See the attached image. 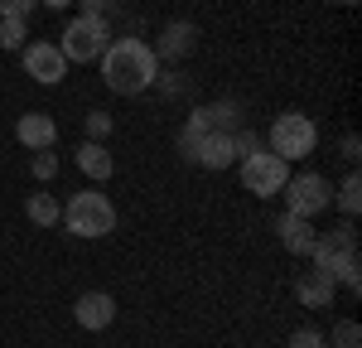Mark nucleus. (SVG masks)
Returning a JSON list of instances; mask_svg holds the SVG:
<instances>
[{"mask_svg": "<svg viewBox=\"0 0 362 348\" xmlns=\"http://www.w3.org/2000/svg\"><path fill=\"white\" fill-rule=\"evenodd\" d=\"M102 63V83L112 87L116 97H140V92H150L155 78H160V58L155 49L136 39V34H121L107 44V54L97 58Z\"/></svg>", "mask_w": 362, "mask_h": 348, "instance_id": "f257e3e1", "label": "nucleus"}, {"mask_svg": "<svg viewBox=\"0 0 362 348\" xmlns=\"http://www.w3.org/2000/svg\"><path fill=\"white\" fill-rule=\"evenodd\" d=\"M309 257H314V271L334 276L338 290H348V295H358V290H362V271H358V232H353V223H348V218H343V228L319 232V237H314V247H309Z\"/></svg>", "mask_w": 362, "mask_h": 348, "instance_id": "f03ea898", "label": "nucleus"}, {"mask_svg": "<svg viewBox=\"0 0 362 348\" xmlns=\"http://www.w3.org/2000/svg\"><path fill=\"white\" fill-rule=\"evenodd\" d=\"M63 228L73 237H107L116 228V203L102 189H83L63 203Z\"/></svg>", "mask_w": 362, "mask_h": 348, "instance_id": "7ed1b4c3", "label": "nucleus"}, {"mask_svg": "<svg viewBox=\"0 0 362 348\" xmlns=\"http://www.w3.org/2000/svg\"><path fill=\"white\" fill-rule=\"evenodd\" d=\"M266 145H271V155H280L285 165L309 160L314 145H319V126H314L305 112H280L276 121H271V131H266Z\"/></svg>", "mask_w": 362, "mask_h": 348, "instance_id": "20e7f679", "label": "nucleus"}, {"mask_svg": "<svg viewBox=\"0 0 362 348\" xmlns=\"http://www.w3.org/2000/svg\"><path fill=\"white\" fill-rule=\"evenodd\" d=\"M107 44H112V20H97V15H78V20H68L63 29V58L68 63H97V58L107 54Z\"/></svg>", "mask_w": 362, "mask_h": 348, "instance_id": "39448f33", "label": "nucleus"}, {"mask_svg": "<svg viewBox=\"0 0 362 348\" xmlns=\"http://www.w3.org/2000/svg\"><path fill=\"white\" fill-rule=\"evenodd\" d=\"M280 194H285V203H290L285 213L309 218V223H314L319 213H329V208H334V184H329L324 174H290Z\"/></svg>", "mask_w": 362, "mask_h": 348, "instance_id": "423d86ee", "label": "nucleus"}, {"mask_svg": "<svg viewBox=\"0 0 362 348\" xmlns=\"http://www.w3.org/2000/svg\"><path fill=\"white\" fill-rule=\"evenodd\" d=\"M237 170H242V189L256 194V199H276L285 189V179H290V165L280 155H271V150H256L247 160H237Z\"/></svg>", "mask_w": 362, "mask_h": 348, "instance_id": "0eeeda50", "label": "nucleus"}, {"mask_svg": "<svg viewBox=\"0 0 362 348\" xmlns=\"http://www.w3.org/2000/svg\"><path fill=\"white\" fill-rule=\"evenodd\" d=\"M20 63H25V73L39 87H58L63 73L73 68V63L63 58V49H58V44H44V39H39V44H25V49H20Z\"/></svg>", "mask_w": 362, "mask_h": 348, "instance_id": "6e6552de", "label": "nucleus"}, {"mask_svg": "<svg viewBox=\"0 0 362 348\" xmlns=\"http://www.w3.org/2000/svg\"><path fill=\"white\" fill-rule=\"evenodd\" d=\"M73 319H78V329H87V334L112 329V324H116L112 290H83V295H78V305H73Z\"/></svg>", "mask_w": 362, "mask_h": 348, "instance_id": "1a4fd4ad", "label": "nucleus"}, {"mask_svg": "<svg viewBox=\"0 0 362 348\" xmlns=\"http://www.w3.org/2000/svg\"><path fill=\"white\" fill-rule=\"evenodd\" d=\"M194 44H198V29L189 25V20H174V25H165V34H160L150 49H155L160 68H165V63H179V58H189V54H194Z\"/></svg>", "mask_w": 362, "mask_h": 348, "instance_id": "9d476101", "label": "nucleus"}, {"mask_svg": "<svg viewBox=\"0 0 362 348\" xmlns=\"http://www.w3.org/2000/svg\"><path fill=\"white\" fill-rule=\"evenodd\" d=\"M15 141L25 145V150H54L58 121L49 112H25L20 121H15Z\"/></svg>", "mask_w": 362, "mask_h": 348, "instance_id": "9b49d317", "label": "nucleus"}, {"mask_svg": "<svg viewBox=\"0 0 362 348\" xmlns=\"http://www.w3.org/2000/svg\"><path fill=\"white\" fill-rule=\"evenodd\" d=\"M276 237H280V247L285 252H295V257H309V247H314V223L309 218H295V213H280L276 218Z\"/></svg>", "mask_w": 362, "mask_h": 348, "instance_id": "f8f14e48", "label": "nucleus"}, {"mask_svg": "<svg viewBox=\"0 0 362 348\" xmlns=\"http://www.w3.org/2000/svg\"><path fill=\"white\" fill-rule=\"evenodd\" d=\"M338 295V281L334 276H324V271H305L300 281H295V300L305 305V310H324V305H334Z\"/></svg>", "mask_w": 362, "mask_h": 348, "instance_id": "ddd939ff", "label": "nucleus"}, {"mask_svg": "<svg viewBox=\"0 0 362 348\" xmlns=\"http://www.w3.org/2000/svg\"><path fill=\"white\" fill-rule=\"evenodd\" d=\"M194 165H198V170H227V165H237V150H232V136H227V131H208V136L198 141Z\"/></svg>", "mask_w": 362, "mask_h": 348, "instance_id": "4468645a", "label": "nucleus"}, {"mask_svg": "<svg viewBox=\"0 0 362 348\" xmlns=\"http://www.w3.org/2000/svg\"><path fill=\"white\" fill-rule=\"evenodd\" d=\"M73 160H78V170H83L87 179H92V184H107V179L116 174V165H112V150H107L102 141H83L78 150H73Z\"/></svg>", "mask_w": 362, "mask_h": 348, "instance_id": "2eb2a0df", "label": "nucleus"}, {"mask_svg": "<svg viewBox=\"0 0 362 348\" xmlns=\"http://www.w3.org/2000/svg\"><path fill=\"white\" fill-rule=\"evenodd\" d=\"M25 213H29L34 228H54V223H63V203H58L54 194H44V189L25 199Z\"/></svg>", "mask_w": 362, "mask_h": 348, "instance_id": "dca6fc26", "label": "nucleus"}, {"mask_svg": "<svg viewBox=\"0 0 362 348\" xmlns=\"http://www.w3.org/2000/svg\"><path fill=\"white\" fill-rule=\"evenodd\" d=\"M208 131H213V121H208V112H203V107H194V116H189V121H184V131H179V155H184L189 165H194L198 141H203Z\"/></svg>", "mask_w": 362, "mask_h": 348, "instance_id": "f3484780", "label": "nucleus"}, {"mask_svg": "<svg viewBox=\"0 0 362 348\" xmlns=\"http://www.w3.org/2000/svg\"><path fill=\"white\" fill-rule=\"evenodd\" d=\"M334 203H338V213L353 223L362 213V174H343V184H338V194H334Z\"/></svg>", "mask_w": 362, "mask_h": 348, "instance_id": "a211bd4d", "label": "nucleus"}, {"mask_svg": "<svg viewBox=\"0 0 362 348\" xmlns=\"http://www.w3.org/2000/svg\"><path fill=\"white\" fill-rule=\"evenodd\" d=\"M208 121H213V131H242V102H213V107H203Z\"/></svg>", "mask_w": 362, "mask_h": 348, "instance_id": "6ab92c4d", "label": "nucleus"}, {"mask_svg": "<svg viewBox=\"0 0 362 348\" xmlns=\"http://www.w3.org/2000/svg\"><path fill=\"white\" fill-rule=\"evenodd\" d=\"M329 348H362V324H358V319H338Z\"/></svg>", "mask_w": 362, "mask_h": 348, "instance_id": "aec40b11", "label": "nucleus"}, {"mask_svg": "<svg viewBox=\"0 0 362 348\" xmlns=\"http://www.w3.org/2000/svg\"><path fill=\"white\" fill-rule=\"evenodd\" d=\"M29 174H34L39 184H49V179L58 174V155H54V150H34V160H29Z\"/></svg>", "mask_w": 362, "mask_h": 348, "instance_id": "412c9836", "label": "nucleus"}, {"mask_svg": "<svg viewBox=\"0 0 362 348\" xmlns=\"http://www.w3.org/2000/svg\"><path fill=\"white\" fill-rule=\"evenodd\" d=\"M25 25L29 20H0V49H25Z\"/></svg>", "mask_w": 362, "mask_h": 348, "instance_id": "4be33fe9", "label": "nucleus"}, {"mask_svg": "<svg viewBox=\"0 0 362 348\" xmlns=\"http://www.w3.org/2000/svg\"><path fill=\"white\" fill-rule=\"evenodd\" d=\"M290 348H329V334H324V329H295V334H290Z\"/></svg>", "mask_w": 362, "mask_h": 348, "instance_id": "5701e85b", "label": "nucleus"}, {"mask_svg": "<svg viewBox=\"0 0 362 348\" xmlns=\"http://www.w3.org/2000/svg\"><path fill=\"white\" fill-rule=\"evenodd\" d=\"M232 150H237V160H247V155H256V150H261V136L242 126V131H232Z\"/></svg>", "mask_w": 362, "mask_h": 348, "instance_id": "b1692460", "label": "nucleus"}, {"mask_svg": "<svg viewBox=\"0 0 362 348\" xmlns=\"http://www.w3.org/2000/svg\"><path fill=\"white\" fill-rule=\"evenodd\" d=\"M83 131H87V141H102V136H112V116H107V112H87Z\"/></svg>", "mask_w": 362, "mask_h": 348, "instance_id": "393cba45", "label": "nucleus"}, {"mask_svg": "<svg viewBox=\"0 0 362 348\" xmlns=\"http://www.w3.org/2000/svg\"><path fill=\"white\" fill-rule=\"evenodd\" d=\"M34 5H39V0H0V20H29Z\"/></svg>", "mask_w": 362, "mask_h": 348, "instance_id": "a878e982", "label": "nucleus"}, {"mask_svg": "<svg viewBox=\"0 0 362 348\" xmlns=\"http://www.w3.org/2000/svg\"><path fill=\"white\" fill-rule=\"evenodd\" d=\"M121 0H83V15H97V20H107V10H116Z\"/></svg>", "mask_w": 362, "mask_h": 348, "instance_id": "bb28decb", "label": "nucleus"}, {"mask_svg": "<svg viewBox=\"0 0 362 348\" xmlns=\"http://www.w3.org/2000/svg\"><path fill=\"white\" fill-rule=\"evenodd\" d=\"M343 155H348V160H358V155H362V141H358V136H343Z\"/></svg>", "mask_w": 362, "mask_h": 348, "instance_id": "cd10ccee", "label": "nucleus"}, {"mask_svg": "<svg viewBox=\"0 0 362 348\" xmlns=\"http://www.w3.org/2000/svg\"><path fill=\"white\" fill-rule=\"evenodd\" d=\"M44 5H49V10H63V5H73V0H44Z\"/></svg>", "mask_w": 362, "mask_h": 348, "instance_id": "c85d7f7f", "label": "nucleus"}, {"mask_svg": "<svg viewBox=\"0 0 362 348\" xmlns=\"http://www.w3.org/2000/svg\"><path fill=\"white\" fill-rule=\"evenodd\" d=\"M343 5H358V0H343Z\"/></svg>", "mask_w": 362, "mask_h": 348, "instance_id": "c756f323", "label": "nucleus"}]
</instances>
